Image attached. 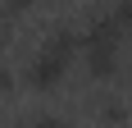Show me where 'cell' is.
I'll list each match as a JSON object with an SVG mask.
<instances>
[{
    "label": "cell",
    "mask_w": 132,
    "mask_h": 128,
    "mask_svg": "<svg viewBox=\"0 0 132 128\" xmlns=\"http://www.w3.org/2000/svg\"><path fill=\"white\" fill-rule=\"evenodd\" d=\"M73 60H82V27L68 23V18H59V23L46 27L41 46L27 55L23 82H27L32 91H55V87L68 78V64H73Z\"/></svg>",
    "instance_id": "cell-1"
},
{
    "label": "cell",
    "mask_w": 132,
    "mask_h": 128,
    "mask_svg": "<svg viewBox=\"0 0 132 128\" xmlns=\"http://www.w3.org/2000/svg\"><path fill=\"white\" fill-rule=\"evenodd\" d=\"M87 110H91V119H96L100 128H128V124H132L128 96H123V91H109V87L91 91V96H87Z\"/></svg>",
    "instance_id": "cell-2"
},
{
    "label": "cell",
    "mask_w": 132,
    "mask_h": 128,
    "mask_svg": "<svg viewBox=\"0 0 132 128\" xmlns=\"http://www.w3.org/2000/svg\"><path fill=\"white\" fill-rule=\"evenodd\" d=\"M5 128H68V119L64 115H37V119H14Z\"/></svg>",
    "instance_id": "cell-3"
},
{
    "label": "cell",
    "mask_w": 132,
    "mask_h": 128,
    "mask_svg": "<svg viewBox=\"0 0 132 128\" xmlns=\"http://www.w3.org/2000/svg\"><path fill=\"white\" fill-rule=\"evenodd\" d=\"M14 41H18V18L0 9V51H9Z\"/></svg>",
    "instance_id": "cell-4"
},
{
    "label": "cell",
    "mask_w": 132,
    "mask_h": 128,
    "mask_svg": "<svg viewBox=\"0 0 132 128\" xmlns=\"http://www.w3.org/2000/svg\"><path fill=\"white\" fill-rule=\"evenodd\" d=\"M37 5H41V0H0V9H5V14H14V18H27Z\"/></svg>",
    "instance_id": "cell-5"
},
{
    "label": "cell",
    "mask_w": 132,
    "mask_h": 128,
    "mask_svg": "<svg viewBox=\"0 0 132 128\" xmlns=\"http://www.w3.org/2000/svg\"><path fill=\"white\" fill-rule=\"evenodd\" d=\"M14 87H18V78H14V69H9V64H0V101H5V96H9Z\"/></svg>",
    "instance_id": "cell-6"
},
{
    "label": "cell",
    "mask_w": 132,
    "mask_h": 128,
    "mask_svg": "<svg viewBox=\"0 0 132 128\" xmlns=\"http://www.w3.org/2000/svg\"><path fill=\"white\" fill-rule=\"evenodd\" d=\"M123 82L132 87V46H128V60H123Z\"/></svg>",
    "instance_id": "cell-7"
}]
</instances>
